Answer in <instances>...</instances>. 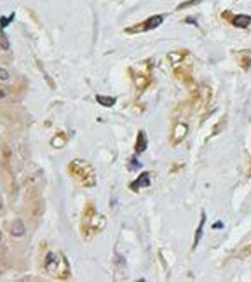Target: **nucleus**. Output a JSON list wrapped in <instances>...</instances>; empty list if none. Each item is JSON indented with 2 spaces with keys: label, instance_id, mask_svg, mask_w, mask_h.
<instances>
[{
  "label": "nucleus",
  "instance_id": "nucleus-1",
  "mask_svg": "<svg viewBox=\"0 0 251 282\" xmlns=\"http://www.w3.org/2000/svg\"><path fill=\"white\" fill-rule=\"evenodd\" d=\"M44 268L51 277H56V279H61V280L68 279V277L72 275L70 263L65 258V254L54 253V251L47 253L45 261H44Z\"/></svg>",
  "mask_w": 251,
  "mask_h": 282
},
{
  "label": "nucleus",
  "instance_id": "nucleus-2",
  "mask_svg": "<svg viewBox=\"0 0 251 282\" xmlns=\"http://www.w3.org/2000/svg\"><path fill=\"white\" fill-rule=\"evenodd\" d=\"M68 173L81 183L82 186L91 188V186L96 185V171H94V167L91 166L89 162L75 159V161H72L70 166H68Z\"/></svg>",
  "mask_w": 251,
  "mask_h": 282
},
{
  "label": "nucleus",
  "instance_id": "nucleus-3",
  "mask_svg": "<svg viewBox=\"0 0 251 282\" xmlns=\"http://www.w3.org/2000/svg\"><path fill=\"white\" fill-rule=\"evenodd\" d=\"M103 228H105V218L101 215H98L93 204H89L82 216V234L86 237H91V235L101 232Z\"/></svg>",
  "mask_w": 251,
  "mask_h": 282
},
{
  "label": "nucleus",
  "instance_id": "nucleus-4",
  "mask_svg": "<svg viewBox=\"0 0 251 282\" xmlns=\"http://www.w3.org/2000/svg\"><path fill=\"white\" fill-rule=\"evenodd\" d=\"M162 21H164V16H161V14H157V16H152L148 18L147 21H143L142 25H136L133 26V28H128L126 32L128 33H138V32H150V30L157 28V26L162 25Z\"/></svg>",
  "mask_w": 251,
  "mask_h": 282
},
{
  "label": "nucleus",
  "instance_id": "nucleus-5",
  "mask_svg": "<svg viewBox=\"0 0 251 282\" xmlns=\"http://www.w3.org/2000/svg\"><path fill=\"white\" fill-rule=\"evenodd\" d=\"M187 132H189V125L185 124V122H176V124H174V129H173V138H171V143L173 145L181 143V141L185 139V136H187Z\"/></svg>",
  "mask_w": 251,
  "mask_h": 282
},
{
  "label": "nucleus",
  "instance_id": "nucleus-6",
  "mask_svg": "<svg viewBox=\"0 0 251 282\" xmlns=\"http://www.w3.org/2000/svg\"><path fill=\"white\" fill-rule=\"evenodd\" d=\"M147 186H150V173H142L131 185H129V188H131L133 192H138V190L147 188Z\"/></svg>",
  "mask_w": 251,
  "mask_h": 282
},
{
  "label": "nucleus",
  "instance_id": "nucleus-7",
  "mask_svg": "<svg viewBox=\"0 0 251 282\" xmlns=\"http://www.w3.org/2000/svg\"><path fill=\"white\" fill-rule=\"evenodd\" d=\"M237 61H239V64H241L242 70H249V66H251V51L249 49L239 51L237 52Z\"/></svg>",
  "mask_w": 251,
  "mask_h": 282
},
{
  "label": "nucleus",
  "instance_id": "nucleus-8",
  "mask_svg": "<svg viewBox=\"0 0 251 282\" xmlns=\"http://www.w3.org/2000/svg\"><path fill=\"white\" fill-rule=\"evenodd\" d=\"M230 23L237 28H248L251 25V16H246V14H237V16H232Z\"/></svg>",
  "mask_w": 251,
  "mask_h": 282
},
{
  "label": "nucleus",
  "instance_id": "nucleus-9",
  "mask_svg": "<svg viewBox=\"0 0 251 282\" xmlns=\"http://www.w3.org/2000/svg\"><path fill=\"white\" fill-rule=\"evenodd\" d=\"M204 223H206V213H201V222H199V227H197V232H196V237H194V249H196L197 246H199L201 242V237H203V228H204Z\"/></svg>",
  "mask_w": 251,
  "mask_h": 282
},
{
  "label": "nucleus",
  "instance_id": "nucleus-10",
  "mask_svg": "<svg viewBox=\"0 0 251 282\" xmlns=\"http://www.w3.org/2000/svg\"><path fill=\"white\" fill-rule=\"evenodd\" d=\"M135 150H136V154H143V152L147 150V134H145V131L138 132V139H136Z\"/></svg>",
  "mask_w": 251,
  "mask_h": 282
},
{
  "label": "nucleus",
  "instance_id": "nucleus-11",
  "mask_svg": "<svg viewBox=\"0 0 251 282\" xmlns=\"http://www.w3.org/2000/svg\"><path fill=\"white\" fill-rule=\"evenodd\" d=\"M25 225H23L20 220H14L13 225H11V234L14 235V237H21L23 234H25Z\"/></svg>",
  "mask_w": 251,
  "mask_h": 282
},
{
  "label": "nucleus",
  "instance_id": "nucleus-12",
  "mask_svg": "<svg viewBox=\"0 0 251 282\" xmlns=\"http://www.w3.org/2000/svg\"><path fill=\"white\" fill-rule=\"evenodd\" d=\"M96 101L100 103L101 106H105V108H112L113 105H115V98L113 96H101V94H98L96 96Z\"/></svg>",
  "mask_w": 251,
  "mask_h": 282
},
{
  "label": "nucleus",
  "instance_id": "nucleus-13",
  "mask_svg": "<svg viewBox=\"0 0 251 282\" xmlns=\"http://www.w3.org/2000/svg\"><path fill=\"white\" fill-rule=\"evenodd\" d=\"M235 256L239 258V260H244V258H249L251 256V242L249 244H244V246L241 247V249L235 253Z\"/></svg>",
  "mask_w": 251,
  "mask_h": 282
},
{
  "label": "nucleus",
  "instance_id": "nucleus-14",
  "mask_svg": "<svg viewBox=\"0 0 251 282\" xmlns=\"http://www.w3.org/2000/svg\"><path fill=\"white\" fill-rule=\"evenodd\" d=\"M14 18H16V16H14V13L11 14V16H7V18H0V28H2V30L7 28V26H9L11 23L14 21Z\"/></svg>",
  "mask_w": 251,
  "mask_h": 282
},
{
  "label": "nucleus",
  "instance_id": "nucleus-15",
  "mask_svg": "<svg viewBox=\"0 0 251 282\" xmlns=\"http://www.w3.org/2000/svg\"><path fill=\"white\" fill-rule=\"evenodd\" d=\"M0 45H2L4 51H9V40H7V35L4 33V30L0 32Z\"/></svg>",
  "mask_w": 251,
  "mask_h": 282
},
{
  "label": "nucleus",
  "instance_id": "nucleus-16",
  "mask_svg": "<svg viewBox=\"0 0 251 282\" xmlns=\"http://www.w3.org/2000/svg\"><path fill=\"white\" fill-rule=\"evenodd\" d=\"M203 0H189V2H183L180 4V6L176 7V9H187V7H192V6H197V4H201Z\"/></svg>",
  "mask_w": 251,
  "mask_h": 282
},
{
  "label": "nucleus",
  "instance_id": "nucleus-17",
  "mask_svg": "<svg viewBox=\"0 0 251 282\" xmlns=\"http://www.w3.org/2000/svg\"><path fill=\"white\" fill-rule=\"evenodd\" d=\"M225 124H227V120H225V119H222V120H220L218 124H216V127L213 129V136H216V134H218V132L222 131L223 127H225Z\"/></svg>",
  "mask_w": 251,
  "mask_h": 282
},
{
  "label": "nucleus",
  "instance_id": "nucleus-18",
  "mask_svg": "<svg viewBox=\"0 0 251 282\" xmlns=\"http://www.w3.org/2000/svg\"><path fill=\"white\" fill-rule=\"evenodd\" d=\"M51 143H52V147H56V148L63 147V145H65V136H58V138H54Z\"/></svg>",
  "mask_w": 251,
  "mask_h": 282
},
{
  "label": "nucleus",
  "instance_id": "nucleus-19",
  "mask_svg": "<svg viewBox=\"0 0 251 282\" xmlns=\"http://www.w3.org/2000/svg\"><path fill=\"white\" fill-rule=\"evenodd\" d=\"M138 167H142V162H138V159L133 157V159H131V164H129V169L135 171V169H138Z\"/></svg>",
  "mask_w": 251,
  "mask_h": 282
},
{
  "label": "nucleus",
  "instance_id": "nucleus-20",
  "mask_svg": "<svg viewBox=\"0 0 251 282\" xmlns=\"http://www.w3.org/2000/svg\"><path fill=\"white\" fill-rule=\"evenodd\" d=\"M0 81H9V72L0 68Z\"/></svg>",
  "mask_w": 251,
  "mask_h": 282
},
{
  "label": "nucleus",
  "instance_id": "nucleus-21",
  "mask_svg": "<svg viewBox=\"0 0 251 282\" xmlns=\"http://www.w3.org/2000/svg\"><path fill=\"white\" fill-rule=\"evenodd\" d=\"M223 227V223L222 222H216L215 225H213V228H222Z\"/></svg>",
  "mask_w": 251,
  "mask_h": 282
},
{
  "label": "nucleus",
  "instance_id": "nucleus-22",
  "mask_svg": "<svg viewBox=\"0 0 251 282\" xmlns=\"http://www.w3.org/2000/svg\"><path fill=\"white\" fill-rule=\"evenodd\" d=\"M0 239H2V234H0Z\"/></svg>",
  "mask_w": 251,
  "mask_h": 282
}]
</instances>
